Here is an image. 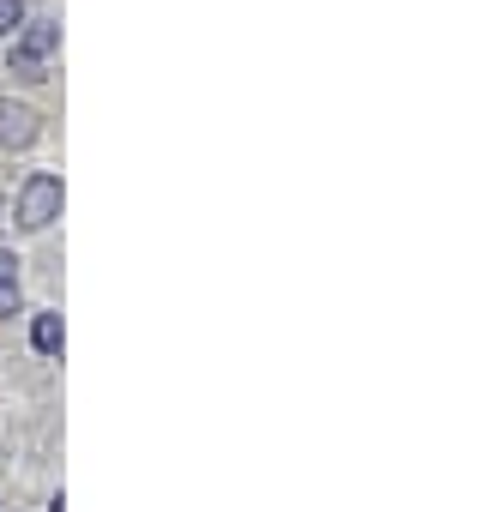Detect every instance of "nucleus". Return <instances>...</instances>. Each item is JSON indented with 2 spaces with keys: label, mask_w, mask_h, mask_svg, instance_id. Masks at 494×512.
<instances>
[{
  "label": "nucleus",
  "mask_w": 494,
  "mask_h": 512,
  "mask_svg": "<svg viewBox=\"0 0 494 512\" xmlns=\"http://www.w3.org/2000/svg\"><path fill=\"white\" fill-rule=\"evenodd\" d=\"M61 211V181L55 175H31L19 193V223L25 229H49V217Z\"/></svg>",
  "instance_id": "f257e3e1"
},
{
  "label": "nucleus",
  "mask_w": 494,
  "mask_h": 512,
  "mask_svg": "<svg viewBox=\"0 0 494 512\" xmlns=\"http://www.w3.org/2000/svg\"><path fill=\"white\" fill-rule=\"evenodd\" d=\"M61 43V31L55 25H31L25 37H19V49H13V73L19 79H43V55Z\"/></svg>",
  "instance_id": "f03ea898"
},
{
  "label": "nucleus",
  "mask_w": 494,
  "mask_h": 512,
  "mask_svg": "<svg viewBox=\"0 0 494 512\" xmlns=\"http://www.w3.org/2000/svg\"><path fill=\"white\" fill-rule=\"evenodd\" d=\"M37 139V115L25 109V103H0V145L7 151H25Z\"/></svg>",
  "instance_id": "7ed1b4c3"
},
{
  "label": "nucleus",
  "mask_w": 494,
  "mask_h": 512,
  "mask_svg": "<svg viewBox=\"0 0 494 512\" xmlns=\"http://www.w3.org/2000/svg\"><path fill=\"white\" fill-rule=\"evenodd\" d=\"M31 344H37L43 356H55V350H61V320H55V314H37V320H31Z\"/></svg>",
  "instance_id": "20e7f679"
},
{
  "label": "nucleus",
  "mask_w": 494,
  "mask_h": 512,
  "mask_svg": "<svg viewBox=\"0 0 494 512\" xmlns=\"http://www.w3.org/2000/svg\"><path fill=\"white\" fill-rule=\"evenodd\" d=\"M25 25V0H0V37H13Z\"/></svg>",
  "instance_id": "39448f33"
},
{
  "label": "nucleus",
  "mask_w": 494,
  "mask_h": 512,
  "mask_svg": "<svg viewBox=\"0 0 494 512\" xmlns=\"http://www.w3.org/2000/svg\"><path fill=\"white\" fill-rule=\"evenodd\" d=\"M0 314H19V284H0Z\"/></svg>",
  "instance_id": "423d86ee"
},
{
  "label": "nucleus",
  "mask_w": 494,
  "mask_h": 512,
  "mask_svg": "<svg viewBox=\"0 0 494 512\" xmlns=\"http://www.w3.org/2000/svg\"><path fill=\"white\" fill-rule=\"evenodd\" d=\"M0 284H19V260H13V253H0Z\"/></svg>",
  "instance_id": "0eeeda50"
}]
</instances>
